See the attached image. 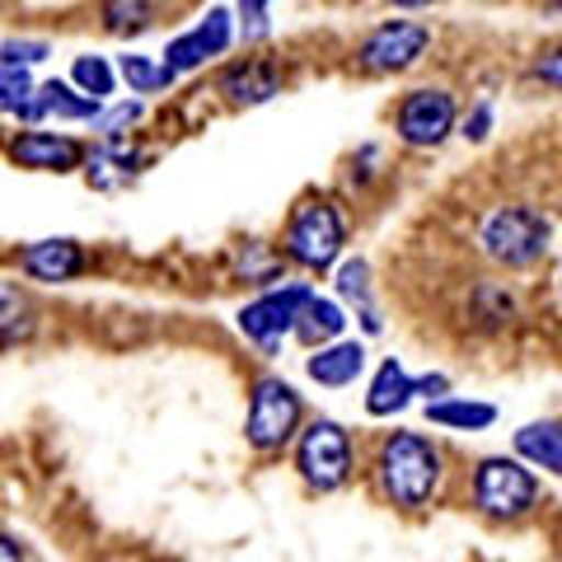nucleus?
Instances as JSON below:
<instances>
[{"label": "nucleus", "instance_id": "7ed1b4c3", "mask_svg": "<svg viewBox=\"0 0 562 562\" xmlns=\"http://www.w3.org/2000/svg\"><path fill=\"white\" fill-rule=\"evenodd\" d=\"M469 506L487 525L512 530V525H525L539 516L543 479L525 460H516V454H483L469 469Z\"/></svg>", "mask_w": 562, "mask_h": 562}, {"label": "nucleus", "instance_id": "6e6552de", "mask_svg": "<svg viewBox=\"0 0 562 562\" xmlns=\"http://www.w3.org/2000/svg\"><path fill=\"white\" fill-rule=\"evenodd\" d=\"M431 52V29L417 20H384L357 43V70L361 76H403Z\"/></svg>", "mask_w": 562, "mask_h": 562}, {"label": "nucleus", "instance_id": "4c0bfd02", "mask_svg": "<svg viewBox=\"0 0 562 562\" xmlns=\"http://www.w3.org/2000/svg\"><path fill=\"white\" fill-rule=\"evenodd\" d=\"M553 291H558V310H562V268H558V281H553Z\"/></svg>", "mask_w": 562, "mask_h": 562}, {"label": "nucleus", "instance_id": "f3484780", "mask_svg": "<svg viewBox=\"0 0 562 562\" xmlns=\"http://www.w3.org/2000/svg\"><path fill=\"white\" fill-rule=\"evenodd\" d=\"M103 103L80 94L76 85H61V80H47L38 85V94H33V109L24 113V122H38V117H66V122H99Z\"/></svg>", "mask_w": 562, "mask_h": 562}, {"label": "nucleus", "instance_id": "b1692460", "mask_svg": "<svg viewBox=\"0 0 562 562\" xmlns=\"http://www.w3.org/2000/svg\"><path fill=\"white\" fill-rule=\"evenodd\" d=\"M33 94H38V85L29 80L24 66H0V113L24 117L33 109Z\"/></svg>", "mask_w": 562, "mask_h": 562}, {"label": "nucleus", "instance_id": "ddd939ff", "mask_svg": "<svg viewBox=\"0 0 562 562\" xmlns=\"http://www.w3.org/2000/svg\"><path fill=\"white\" fill-rule=\"evenodd\" d=\"M10 155H14V165H24V169H43V173H70V169H80L85 160V146L80 140H70V136H57V132H20L10 140Z\"/></svg>", "mask_w": 562, "mask_h": 562}, {"label": "nucleus", "instance_id": "1a4fd4ad", "mask_svg": "<svg viewBox=\"0 0 562 562\" xmlns=\"http://www.w3.org/2000/svg\"><path fill=\"white\" fill-rule=\"evenodd\" d=\"M310 301H314V291L305 286V281L262 291L258 301H249V305L239 310V333L249 342H258L262 351H277L281 338H291V333L301 328V314H305Z\"/></svg>", "mask_w": 562, "mask_h": 562}, {"label": "nucleus", "instance_id": "2eb2a0df", "mask_svg": "<svg viewBox=\"0 0 562 562\" xmlns=\"http://www.w3.org/2000/svg\"><path fill=\"white\" fill-rule=\"evenodd\" d=\"M417 403V375L398 357H384L375 366L371 384H366V413L371 417H398L403 408Z\"/></svg>", "mask_w": 562, "mask_h": 562}, {"label": "nucleus", "instance_id": "423d86ee", "mask_svg": "<svg viewBox=\"0 0 562 562\" xmlns=\"http://www.w3.org/2000/svg\"><path fill=\"white\" fill-rule=\"evenodd\" d=\"M460 99L446 85H417L398 99L394 109V136L408 150H441L446 140L460 132Z\"/></svg>", "mask_w": 562, "mask_h": 562}, {"label": "nucleus", "instance_id": "dca6fc26", "mask_svg": "<svg viewBox=\"0 0 562 562\" xmlns=\"http://www.w3.org/2000/svg\"><path fill=\"white\" fill-rule=\"evenodd\" d=\"M20 268L33 281H76L85 272V249L76 239H38L20 254Z\"/></svg>", "mask_w": 562, "mask_h": 562}, {"label": "nucleus", "instance_id": "4468645a", "mask_svg": "<svg viewBox=\"0 0 562 562\" xmlns=\"http://www.w3.org/2000/svg\"><path fill=\"white\" fill-rule=\"evenodd\" d=\"M305 375L314 384H324V390H347V384H357L366 375V342L338 338L328 347H314L305 357Z\"/></svg>", "mask_w": 562, "mask_h": 562}, {"label": "nucleus", "instance_id": "72a5a7b5", "mask_svg": "<svg viewBox=\"0 0 562 562\" xmlns=\"http://www.w3.org/2000/svg\"><path fill=\"white\" fill-rule=\"evenodd\" d=\"M380 173V146H361L357 155H351V179L357 183H371Z\"/></svg>", "mask_w": 562, "mask_h": 562}, {"label": "nucleus", "instance_id": "e433bc0d", "mask_svg": "<svg viewBox=\"0 0 562 562\" xmlns=\"http://www.w3.org/2000/svg\"><path fill=\"white\" fill-rule=\"evenodd\" d=\"M394 10H431V5H441V0H390Z\"/></svg>", "mask_w": 562, "mask_h": 562}, {"label": "nucleus", "instance_id": "9d476101", "mask_svg": "<svg viewBox=\"0 0 562 562\" xmlns=\"http://www.w3.org/2000/svg\"><path fill=\"white\" fill-rule=\"evenodd\" d=\"M231 38H235V29H231V10H206V20L198 24V29H188V33H179L169 47H165V66L173 70V76H183V70H198L202 61H211V57H221L225 47H231Z\"/></svg>", "mask_w": 562, "mask_h": 562}, {"label": "nucleus", "instance_id": "393cba45", "mask_svg": "<svg viewBox=\"0 0 562 562\" xmlns=\"http://www.w3.org/2000/svg\"><path fill=\"white\" fill-rule=\"evenodd\" d=\"M122 80L132 85V94H155V90H169L173 85V70L150 57H122Z\"/></svg>", "mask_w": 562, "mask_h": 562}, {"label": "nucleus", "instance_id": "f8f14e48", "mask_svg": "<svg viewBox=\"0 0 562 562\" xmlns=\"http://www.w3.org/2000/svg\"><path fill=\"white\" fill-rule=\"evenodd\" d=\"M281 85H286V76H281V66L268 61V57H249V61H235L221 70L216 90L235 103V109H254V103H268L281 94Z\"/></svg>", "mask_w": 562, "mask_h": 562}, {"label": "nucleus", "instance_id": "20e7f679", "mask_svg": "<svg viewBox=\"0 0 562 562\" xmlns=\"http://www.w3.org/2000/svg\"><path fill=\"white\" fill-rule=\"evenodd\" d=\"M347 249V216L342 206L324 198V192H305L291 206L286 235H281V254L305 272H328Z\"/></svg>", "mask_w": 562, "mask_h": 562}, {"label": "nucleus", "instance_id": "2f4dec72", "mask_svg": "<svg viewBox=\"0 0 562 562\" xmlns=\"http://www.w3.org/2000/svg\"><path fill=\"white\" fill-rule=\"evenodd\" d=\"M47 52H52V47H47L43 38H10L5 47H0V66H24V70H29L33 61H43Z\"/></svg>", "mask_w": 562, "mask_h": 562}, {"label": "nucleus", "instance_id": "7c9ffc66", "mask_svg": "<svg viewBox=\"0 0 562 562\" xmlns=\"http://www.w3.org/2000/svg\"><path fill=\"white\" fill-rule=\"evenodd\" d=\"M244 277L272 291V281L281 277V258H277V254H268L262 244H249V258H244Z\"/></svg>", "mask_w": 562, "mask_h": 562}, {"label": "nucleus", "instance_id": "aec40b11", "mask_svg": "<svg viewBox=\"0 0 562 562\" xmlns=\"http://www.w3.org/2000/svg\"><path fill=\"white\" fill-rule=\"evenodd\" d=\"M342 328H347V310L338 305V301H328V295H319L314 291V301L305 305V314H301V338L310 342V351L314 347H328V342H338L342 338Z\"/></svg>", "mask_w": 562, "mask_h": 562}, {"label": "nucleus", "instance_id": "f03ea898", "mask_svg": "<svg viewBox=\"0 0 562 562\" xmlns=\"http://www.w3.org/2000/svg\"><path fill=\"white\" fill-rule=\"evenodd\" d=\"M473 244L479 254L502 272H530L553 249V216L539 202H497L487 206L479 225H473Z\"/></svg>", "mask_w": 562, "mask_h": 562}, {"label": "nucleus", "instance_id": "cd10ccee", "mask_svg": "<svg viewBox=\"0 0 562 562\" xmlns=\"http://www.w3.org/2000/svg\"><path fill=\"white\" fill-rule=\"evenodd\" d=\"M530 80L543 85V90L562 94V38L558 43H543L535 57H530Z\"/></svg>", "mask_w": 562, "mask_h": 562}, {"label": "nucleus", "instance_id": "bb28decb", "mask_svg": "<svg viewBox=\"0 0 562 562\" xmlns=\"http://www.w3.org/2000/svg\"><path fill=\"white\" fill-rule=\"evenodd\" d=\"M70 80H76V90L80 94H90V99H109L113 94V85H117V76H113V66L103 61V57H76V66H70Z\"/></svg>", "mask_w": 562, "mask_h": 562}, {"label": "nucleus", "instance_id": "5701e85b", "mask_svg": "<svg viewBox=\"0 0 562 562\" xmlns=\"http://www.w3.org/2000/svg\"><path fill=\"white\" fill-rule=\"evenodd\" d=\"M338 295H342V301H351L357 310H371V305H375L371 262H366V258H347V262H338Z\"/></svg>", "mask_w": 562, "mask_h": 562}, {"label": "nucleus", "instance_id": "412c9836", "mask_svg": "<svg viewBox=\"0 0 562 562\" xmlns=\"http://www.w3.org/2000/svg\"><path fill=\"white\" fill-rule=\"evenodd\" d=\"M140 165H146V160H140V150L122 146V140H109V146H103V150L94 155V160H90V183H99V188L132 183Z\"/></svg>", "mask_w": 562, "mask_h": 562}, {"label": "nucleus", "instance_id": "f257e3e1", "mask_svg": "<svg viewBox=\"0 0 562 562\" xmlns=\"http://www.w3.org/2000/svg\"><path fill=\"white\" fill-rule=\"evenodd\" d=\"M375 487L394 512H431L446 487V450L427 431H384L375 446Z\"/></svg>", "mask_w": 562, "mask_h": 562}, {"label": "nucleus", "instance_id": "c9c22d12", "mask_svg": "<svg viewBox=\"0 0 562 562\" xmlns=\"http://www.w3.org/2000/svg\"><path fill=\"white\" fill-rule=\"evenodd\" d=\"M0 562H29V553H24L10 535H0Z\"/></svg>", "mask_w": 562, "mask_h": 562}, {"label": "nucleus", "instance_id": "9b49d317", "mask_svg": "<svg viewBox=\"0 0 562 562\" xmlns=\"http://www.w3.org/2000/svg\"><path fill=\"white\" fill-rule=\"evenodd\" d=\"M512 454L530 464L539 479H562V413L520 422L512 431Z\"/></svg>", "mask_w": 562, "mask_h": 562}, {"label": "nucleus", "instance_id": "c85d7f7f", "mask_svg": "<svg viewBox=\"0 0 562 562\" xmlns=\"http://www.w3.org/2000/svg\"><path fill=\"white\" fill-rule=\"evenodd\" d=\"M497 132V103L492 99H479L473 109L460 117V136L469 140V146H483V140Z\"/></svg>", "mask_w": 562, "mask_h": 562}, {"label": "nucleus", "instance_id": "0eeeda50", "mask_svg": "<svg viewBox=\"0 0 562 562\" xmlns=\"http://www.w3.org/2000/svg\"><path fill=\"white\" fill-rule=\"evenodd\" d=\"M301 422H305V398L295 394V384L268 375V380H258L254 394H249L244 441H249L258 454H272L301 436Z\"/></svg>", "mask_w": 562, "mask_h": 562}, {"label": "nucleus", "instance_id": "f704fd0d", "mask_svg": "<svg viewBox=\"0 0 562 562\" xmlns=\"http://www.w3.org/2000/svg\"><path fill=\"white\" fill-rule=\"evenodd\" d=\"M417 398H427V403L450 398V375H446V371H427V375H417Z\"/></svg>", "mask_w": 562, "mask_h": 562}, {"label": "nucleus", "instance_id": "6ab92c4d", "mask_svg": "<svg viewBox=\"0 0 562 562\" xmlns=\"http://www.w3.org/2000/svg\"><path fill=\"white\" fill-rule=\"evenodd\" d=\"M497 403L487 398H464V394H450V398H436L427 403V422L431 427H446V431H492L497 427Z\"/></svg>", "mask_w": 562, "mask_h": 562}, {"label": "nucleus", "instance_id": "a878e982", "mask_svg": "<svg viewBox=\"0 0 562 562\" xmlns=\"http://www.w3.org/2000/svg\"><path fill=\"white\" fill-rule=\"evenodd\" d=\"M155 20V0H103V29L109 33H136Z\"/></svg>", "mask_w": 562, "mask_h": 562}, {"label": "nucleus", "instance_id": "39448f33", "mask_svg": "<svg viewBox=\"0 0 562 562\" xmlns=\"http://www.w3.org/2000/svg\"><path fill=\"white\" fill-rule=\"evenodd\" d=\"M295 473L305 479L310 492H338L357 473V446L351 431L333 417H314L295 436Z\"/></svg>", "mask_w": 562, "mask_h": 562}, {"label": "nucleus", "instance_id": "a211bd4d", "mask_svg": "<svg viewBox=\"0 0 562 562\" xmlns=\"http://www.w3.org/2000/svg\"><path fill=\"white\" fill-rule=\"evenodd\" d=\"M469 314H473V324L487 328V333H502V328H512L520 319V291L512 286V281H479L469 295Z\"/></svg>", "mask_w": 562, "mask_h": 562}, {"label": "nucleus", "instance_id": "c756f323", "mask_svg": "<svg viewBox=\"0 0 562 562\" xmlns=\"http://www.w3.org/2000/svg\"><path fill=\"white\" fill-rule=\"evenodd\" d=\"M272 0H239V29H244V43H258L272 33V14H268Z\"/></svg>", "mask_w": 562, "mask_h": 562}, {"label": "nucleus", "instance_id": "473e14b6", "mask_svg": "<svg viewBox=\"0 0 562 562\" xmlns=\"http://www.w3.org/2000/svg\"><path fill=\"white\" fill-rule=\"evenodd\" d=\"M136 122H140V103H117V109L99 113V132L109 136V140H117L127 127H136Z\"/></svg>", "mask_w": 562, "mask_h": 562}, {"label": "nucleus", "instance_id": "4be33fe9", "mask_svg": "<svg viewBox=\"0 0 562 562\" xmlns=\"http://www.w3.org/2000/svg\"><path fill=\"white\" fill-rule=\"evenodd\" d=\"M33 333V305L14 281H0V342H24Z\"/></svg>", "mask_w": 562, "mask_h": 562}]
</instances>
